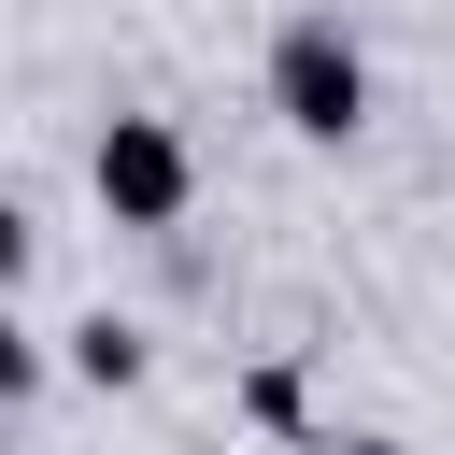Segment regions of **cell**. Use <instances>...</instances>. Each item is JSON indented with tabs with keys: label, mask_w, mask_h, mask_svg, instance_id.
<instances>
[{
	"label": "cell",
	"mask_w": 455,
	"mask_h": 455,
	"mask_svg": "<svg viewBox=\"0 0 455 455\" xmlns=\"http://www.w3.org/2000/svg\"><path fill=\"white\" fill-rule=\"evenodd\" d=\"M270 114H284L299 142H355V128H370V57H355L341 14H284V28H270Z\"/></svg>",
	"instance_id": "cell-1"
},
{
	"label": "cell",
	"mask_w": 455,
	"mask_h": 455,
	"mask_svg": "<svg viewBox=\"0 0 455 455\" xmlns=\"http://www.w3.org/2000/svg\"><path fill=\"white\" fill-rule=\"evenodd\" d=\"M85 185H100V213H114V228H171V213L199 199V156H185V128H171V114H114V128L85 142Z\"/></svg>",
	"instance_id": "cell-2"
},
{
	"label": "cell",
	"mask_w": 455,
	"mask_h": 455,
	"mask_svg": "<svg viewBox=\"0 0 455 455\" xmlns=\"http://www.w3.org/2000/svg\"><path fill=\"white\" fill-rule=\"evenodd\" d=\"M71 370H85V384H142V327L85 313V327H71Z\"/></svg>",
	"instance_id": "cell-3"
},
{
	"label": "cell",
	"mask_w": 455,
	"mask_h": 455,
	"mask_svg": "<svg viewBox=\"0 0 455 455\" xmlns=\"http://www.w3.org/2000/svg\"><path fill=\"white\" fill-rule=\"evenodd\" d=\"M327 455H398V441H327Z\"/></svg>",
	"instance_id": "cell-4"
}]
</instances>
